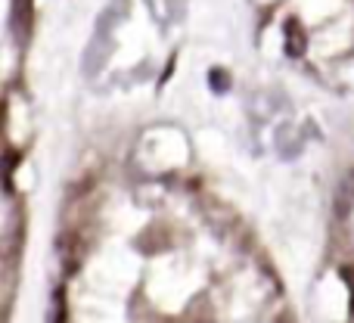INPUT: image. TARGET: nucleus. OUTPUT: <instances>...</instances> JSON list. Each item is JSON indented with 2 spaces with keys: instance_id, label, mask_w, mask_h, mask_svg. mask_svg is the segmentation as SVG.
<instances>
[{
  "instance_id": "obj_1",
  "label": "nucleus",
  "mask_w": 354,
  "mask_h": 323,
  "mask_svg": "<svg viewBox=\"0 0 354 323\" xmlns=\"http://www.w3.org/2000/svg\"><path fill=\"white\" fill-rule=\"evenodd\" d=\"M81 255H84V246H81V239L75 237V230L62 233V237H59V258H62V264H66V270L78 268Z\"/></svg>"
},
{
  "instance_id": "obj_2",
  "label": "nucleus",
  "mask_w": 354,
  "mask_h": 323,
  "mask_svg": "<svg viewBox=\"0 0 354 323\" xmlns=\"http://www.w3.org/2000/svg\"><path fill=\"white\" fill-rule=\"evenodd\" d=\"M62 314H66V293L56 289V320L53 323H62Z\"/></svg>"
},
{
  "instance_id": "obj_3",
  "label": "nucleus",
  "mask_w": 354,
  "mask_h": 323,
  "mask_svg": "<svg viewBox=\"0 0 354 323\" xmlns=\"http://www.w3.org/2000/svg\"><path fill=\"white\" fill-rule=\"evenodd\" d=\"M274 323H295V317H292V314H280Z\"/></svg>"
}]
</instances>
